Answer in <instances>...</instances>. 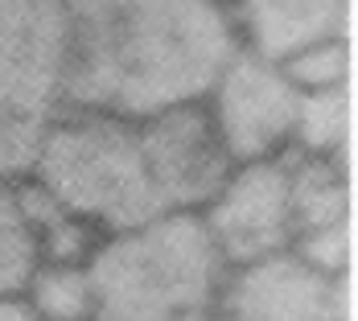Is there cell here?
<instances>
[{
  "mask_svg": "<svg viewBox=\"0 0 358 321\" xmlns=\"http://www.w3.org/2000/svg\"><path fill=\"white\" fill-rule=\"evenodd\" d=\"M239 45L222 0H66V107L141 124L206 104Z\"/></svg>",
  "mask_w": 358,
  "mask_h": 321,
  "instance_id": "1",
  "label": "cell"
},
{
  "mask_svg": "<svg viewBox=\"0 0 358 321\" xmlns=\"http://www.w3.org/2000/svg\"><path fill=\"white\" fill-rule=\"evenodd\" d=\"M87 280L91 321H181L215 305L227 264L198 214H157L136 231L99 239Z\"/></svg>",
  "mask_w": 358,
  "mask_h": 321,
  "instance_id": "2",
  "label": "cell"
},
{
  "mask_svg": "<svg viewBox=\"0 0 358 321\" xmlns=\"http://www.w3.org/2000/svg\"><path fill=\"white\" fill-rule=\"evenodd\" d=\"M25 181L103 239L165 214L148 185L136 124L103 111L66 107L50 124Z\"/></svg>",
  "mask_w": 358,
  "mask_h": 321,
  "instance_id": "3",
  "label": "cell"
},
{
  "mask_svg": "<svg viewBox=\"0 0 358 321\" xmlns=\"http://www.w3.org/2000/svg\"><path fill=\"white\" fill-rule=\"evenodd\" d=\"M66 111V0H0V181H25Z\"/></svg>",
  "mask_w": 358,
  "mask_h": 321,
  "instance_id": "4",
  "label": "cell"
},
{
  "mask_svg": "<svg viewBox=\"0 0 358 321\" xmlns=\"http://www.w3.org/2000/svg\"><path fill=\"white\" fill-rule=\"evenodd\" d=\"M206 111L235 165L272 161L292 148L301 91L288 83L280 62L239 45L206 95Z\"/></svg>",
  "mask_w": 358,
  "mask_h": 321,
  "instance_id": "5",
  "label": "cell"
},
{
  "mask_svg": "<svg viewBox=\"0 0 358 321\" xmlns=\"http://www.w3.org/2000/svg\"><path fill=\"white\" fill-rule=\"evenodd\" d=\"M136 141L148 185L165 214H202L235 169L206 104H185L148 115L136 124Z\"/></svg>",
  "mask_w": 358,
  "mask_h": 321,
  "instance_id": "6",
  "label": "cell"
},
{
  "mask_svg": "<svg viewBox=\"0 0 358 321\" xmlns=\"http://www.w3.org/2000/svg\"><path fill=\"white\" fill-rule=\"evenodd\" d=\"M198 218L227 272L272 255H288L296 243L292 202H288V161L272 157V161L235 165Z\"/></svg>",
  "mask_w": 358,
  "mask_h": 321,
  "instance_id": "7",
  "label": "cell"
},
{
  "mask_svg": "<svg viewBox=\"0 0 358 321\" xmlns=\"http://www.w3.org/2000/svg\"><path fill=\"white\" fill-rule=\"evenodd\" d=\"M215 321H342V288L288 251L231 268L215 297Z\"/></svg>",
  "mask_w": 358,
  "mask_h": 321,
  "instance_id": "8",
  "label": "cell"
},
{
  "mask_svg": "<svg viewBox=\"0 0 358 321\" xmlns=\"http://www.w3.org/2000/svg\"><path fill=\"white\" fill-rule=\"evenodd\" d=\"M231 17L248 50L285 62L305 45L342 37L346 0H235Z\"/></svg>",
  "mask_w": 358,
  "mask_h": 321,
  "instance_id": "9",
  "label": "cell"
},
{
  "mask_svg": "<svg viewBox=\"0 0 358 321\" xmlns=\"http://www.w3.org/2000/svg\"><path fill=\"white\" fill-rule=\"evenodd\" d=\"M21 202L29 214L37 239V255L41 264H87L91 251L99 248V231H91L83 218H74L71 211H62L54 198H45L34 181H21Z\"/></svg>",
  "mask_w": 358,
  "mask_h": 321,
  "instance_id": "10",
  "label": "cell"
},
{
  "mask_svg": "<svg viewBox=\"0 0 358 321\" xmlns=\"http://www.w3.org/2000/svg\"><path fill=\"white\" fill-rule=\"evenodd\" d=\"M37 264L41 255L21 202V181H0V305L25 297Z\"/></svg>",
  "mask_w": 358,
  "mask_h": 321,
  "instance_id": "11",
  "label": "cell"
},
{
  "mask_svg": "<svg viewBox=\"0 0 358 321\" xmlns=\"http://www.w3.org/2000/svg\"><path fill=\"white\" fill-rule=\"evenodd\" d=\"M21 305L34 321H91L95 297L87 280V264H37Z\"/></svg>",
  "mask_w": 358,
  "mask_h": 321,
  "instance_id": "12",
  "label": "cell"
},
{
  "mask_svg": "<svg viewBox=\"0 0 358 321\" xmlns=\"http://www.w3.org/2000/svg\"><path fill=\"white\" fill-rule=\"evenodd\" d=\"M342 141H346V87L301 95L292 148L296 152H317V157H338Z\"/></svg>",
  "mask_w": 358,
  "mask_h": 321,
  "instance_id": "13",
  "label": "cell"
},
{
  "mask_svg": "<svg viewBox=\"0 0 358 321\" xmlns=\"http://www.w3.org/2000/svg\"><path fill=\"white\" fill-rule=\"evenodd\" d=\"M288 74V83L301 91V95H313V91H338L346 87V41L342 37H329V41H317V45H305L296 50L292 58L280 62Z\"/></svg>",
  "mask_w": 358,
  "mask_h": 321,
  "instance_id": "14",
  "label": "cell"
},
{
  "mask_svg": "<svg viewBox=\"0 0 358 321\" xmlns=\"http://www.w3.org/2000/svg\"><path fill=\"white\" fill-rule=\"evenodd\" d=\"M0 321H34V318H29V309L21 301H4L0 305Z\"/></svg>",
  "mask_w": 358,
  "mask_h": 321,
  "instance_id": "15",
  "label": "cell"
},
{
  "mask_svg": "<svg viewBox=\"0 0 358 321\" xmlns=\"http://www.w3.org/2000/svg\"><path fill=\"white\" fill-rule=\"evenodd\" d=\"M181 321H215V305L202 309V313H189V318H181Z\"/></svg>",
  "mask_w": 358,
  "mask_h": 321,
  "instance_id": "16",
  "label": "cell"
},
{
  "mask_svg": "<svg viewBox=\"0 0 358 321\" xmlns=\"http://www.w3.org/2000/svg\"><path fill=\"white\" fill-rule=\"evenodd\" d=\"M222 4H227V8H231V4H235V0H222Z\"/></svg>",
  "mask_w": 358,
  "mask_h": 321,
  "instance_id": "17",
  "label": "cell"
}]
</instances>
